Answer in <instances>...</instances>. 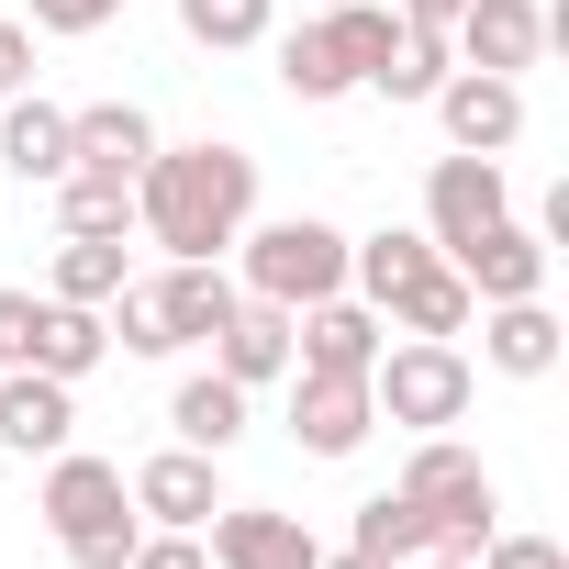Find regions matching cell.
I'll list each match as a JSON object with an SVG mask.
<instances>
[{
    "mask_svg": "<svg viewBox=\"0 0 569 569\" xmlns=\"http://www.w3.org/2000/svg\"><path fill=\"white\" fill-rule=\"evenodd\" d=\"M134 223L168 246V257H223L246 223H257V157L246 146H157L146 179H134Z\"/></svg>",
    "mask_w": 569,
    "mask_h": 569,
    "instance_id": "cell-1",
    "label": "cell"
},
{
    "mask_svg": "<svg viewBox=\"0 0 569 569\" xmlns=\"http://www.w3.org/2000/svg\"><path fill=\"white\" fill-rule=\"evenodd\" d=\"M34 513H46V536L68 547V569H123V558H134V536H146V513H134L123 469H112V458H90V447H57V458H46Z\"/></svg>",
    "mask_w": 569,
    "mask_h": 569,
    "instance_id": "cell-2",
    "label": "cell"
},
{
    "mask_svg": "<svg viewBox=\"0 0 569 569\" xmlns=\"http://www.w3.org/2000/svg\"><path fill=\"white\" fill-rule=\"evenodd\" d=\"M369 402H380V425H402V436H447V425H469L480 369L458 358V336H402V347H380Z\"/></svg>",
    "mask_w": 569,
    "mask_h": 569,
    "instance_id": "cell-3",
    "label": "cell"
},
{
    "mask_svg": "<svg viewBox=\"0 0 569 569\" xmlns=\"http://www.w3.org/2000/svg\"><path fill=\"white\" fill-rule=\"evenodd\" d=\"M246 257V302H279V313H302L325 291H347V234L325 212H279V223H246L234 234Z\"/></svg>",
    "mask_w": 569,
    "mask_h": 569,
    "instance_id": "cell-4",
    "label": "cell"
},
{
    "mask_svg": "<svg viewBox=\"0 0 569 569\" xmlns=\"http://www.w3.org/2000/svg\"><path fill=\"white\" fill-rule=\"evenodd\" d=\"M134 302H146L157 347L179 358V347H212L223 336V313L246 302V279H223V257H168L157 279H134Z\"/></svg>",
    "mask_w": 569,
    "mask_h": 569,
    "instance_id": "cell-5",
    "label": "cell"
},
{
    "mask_svg": "<svg viewBox=\"0 0 569 569\" xmlns=\"http://www.w3.org/2000/svg\"><path fill=\"white\" fill-rule=\"evenodd\" d=\"M569 23L547 12V0H469V12L447 23V46H458V68H491V79H525L547 46H558Z\"/></svg>",
    "mask_w": 569,
    "mask_h": 569,
    "instance_id": "cell-6",
    "label": "cell"
},
{
    "mask_svg": "<svg viewBox=\"0 0 569 569\" xmlns=\"http://www.w3.org/2000/svg\"><path fill=\"white\" fill-rule=\"evenodd\" d=\"M436 123H447L458 157H513V146H525V79L447 68V79H436Z\"/></svg>",
    "mask_w": 569,
    "mask_h": 569,
    "instance_id": "cell-7",
    "label": "cell"
},
{
    "mask_svg": "<svg viewBox=\"0 0 569 569\" xmlns=\"http://www.w3.org/2000/svg\"><path fill=\"white\" fill-rule=\"evenodd\" d=\"M369 425H380L369 380H347V369H291V447H302V458H358Z\"/></svg>",
    "mask_w": 569,
    "mask_h": 569,
    "instance_id": "cell-8",
    "label": "cell"
},
{
    "mask_svg": "<svg viewBox=\"0 0 569 569\" xmlns=\"http://www.w3.org/2000/svg\"><path fill=\"white\" fill-rule=\"evenodd\" d=\"M502 212H513L502 157H458V146H447V157L425 168V234H436V257H447V246H469V234H480V223H502Z\"/></svg>",
    "mask_w": 569,
    "mask_h": 569,
    "instance_id": "cell-9",
    "label": "cell"
},
{
    "mask_svg": "<svg viewBox=\"0 0 569 569\" xmlns=\"http://www.w3.org/2000/svg\"><path fill=\"white\" fill-rule=\"evenodd\" d=\"M447 268L469 279V302H536V291H547V234L502 212V223H480L469 246H447Z\"/></svg>",
    "mask_w": 569,
    "mask_h": 569,
    "instance_id": "cell-10",
    "label": "cell"
},
{
    "mask_svg": "<svg viewBox=\"0 0 569 569\" xmlns=\"http://www.w3.org/2000/svg\"><path fill=\"white\" fill-rule=\"evenodd\" d=\"M380 313L358 302V291H325V302H302L291 313V369H347V380H369L380 369Z\"/></svg>",
    "mask_w": 569,
    "mask_h": 569,
    "instance_id": "cell-11",
    "label": "cell"
},
{
    "mask_svg": "<svg viewBox=\"0 0 569 569\" xmlns=\"http://www.w3.org/2000/svg\"><path fill=\"white\" fill-rule=\"evenodd\" d=\"M123 491H134V513H146V525H179V536H201V525L223 513V458H201V447H168V458L123 469Z\"/></svg>",
    "mask_w": 569,
    "mask_h": 569,
    "instance_id": "cell-12",
    "label": "cell"
},
{
    "mask_svg": "<svg viewBox=\"0 0 569 569\" xmlns=\"http://www.w3.org/2000/svg\"><path fill=\"white\" fill-rule=\"evenodd\" d=\"M313 525L279 513V502H223L212 513V569H313Z\"/></svg>",
    "mask_w": 569,
    "mask_h": 569,
    "instance_id": "cell-13",
    "label": "cell"
},
{
    "mask_svg": "<svg viewBox=\"0 0 569 569\" xmlns=\"http://www.w3.org/2000/svg\"><path fill=\"white\" fill-rule=\"evenodd\" d=\"M68 436H79V380L0 369V447H12V458H57Z\"/></svg>",
    "mask_w": 569,
    "mask_h": 569,
    "instance_id": "cell-14",
    "label": "cell"
},
{
    "mask_svg": "<svg viewBox=\"0 0 569 569\" xmlns=\"http://www.w3.org/2000/svg\"><path fill=\"white\" fill-rule=\"evenodd\" d=\"M0 168H12L23 190H34V179L57 190V179L79 168V146H68V112H57V101H34V90H12V101H0Z\"/></svg>",
    "mask_w": 569,
    "mask_h": 569,
    "instance_id": "cell-15",
    "label": "cell"
},
{
    "mask_svg": "<svg viewBox=\"0 0 569 569\" xmlns=\"http://www.w3.org/2000/svg\"><path fill=\"white\" fill-rule=\"evenodd\" d=\"M469 325H480V358H491L502 380H547V369H558V313H547V291H536V302H480Z\"/></svg>",
    "mask_w": 569,
    "mask_h": 569,
    "instance_id": "cell-16",
    "label": "cell"
},
{
    "mask_svg": "<svg viewBox=\"0 0 569 569\" xmlns=\"http://www.w3.org/2000/svg\"><path fill=\"white\" fill-rule=\"evenodd\" d=\"M246 402H257L246 380L190 369V380H179V402H168V436H179V447H201V458H234V447H246Z\"/></svg>",
    "mask_w": 569,
    "mask_h": 569,
    "instance_id": "cell-17",
    "label": "cell"
},
{
    "mask_svg": "<svg viewBox=\"0 0 569 569\" xmlns=\"http://www.w3.org/2000/svg\"><path fill=\"white\" fill-rule=\"evenodd\" d=\"M212 369H223V380H246V391L291 380V313H279V302H234V313H223V336H212Z\"/></svg>",
    "mask_w": 569,
    "mask_h": 569,
    "instance_id": "cell-18",
    "label": "cell"
},
{
    "mask_svg": "<svg viewBox=\"0 0 569 569\" xmlns=\"http://www.w3.org/2000/svg\"><path fill=\"white\" fill-rule=\"evenodd\" d=\"M112 358V325L90 313V302H34V347H23V369H46V380H90Z\"/></svg>",
    "mask_w": 569,
    "mask_h": 569,
    "instance_id": "cell-19",
    "label": "cell"
},
{
    "mask_svg": "<svg viewBox=\"0 0 569 569\" xmlns=\"http://www.w3.org/2000/svg\"><path fill=\"white\" fill-rule=\"evenodd\" d=\"M68 146H79V168L146 179V157H157V123H146L134 101H90V112H68Z\"/></svg>",
    "mask_w": 569,
    "mask_h": 569,
    "instance_id": "cell-20",
    "label": "cell"
},
{
    "mask_svg": "<svg viewBox=\"0 0 569 569\" xmlns=\"http://www.w3.org/2000/svg\"><path fill=\"white\" fill-rule=\"evenodd\" d=\"M469 313H480V302H469V279H458L447 257H436V268H413L402 291L380 302V325H402V336H469Z\"/></svg>",
    "mask_w": 569,
    "mask_h": 569,
    "instance_id": "cell-21",
    "label": "cell"
},
{
    "mask_svg": "<svg viewBox=\"0 0 569 569\" xmlns=\"http://www.w3.org/2000/svg\"><path fill=\"white\" fill-rule=\"evenodd\" d=\"M391 491H413L425 513H447V502H469V491H502V480H491V469H480L458 436H413V458H402V480H391Z\"/></svg>",
    "mask_w": 569,
    "mask_h": 569,
    "instance_id": "cell-22",
    "label": "cell"
},
{
    "mask_svg": "<svg viewBox=\"0 0 569 569\" xmlns=\"http://www.w3.org/2000/svg\"><path fill=\"white\" fill-rule=\"evenodd\" d=\"M123 279H134V268H123V234H57L46 302H90V313H101V302L123 291Z\"/></svg>",
    "mask_w": 569,
    "mask_h": 569,
    "instance_id": "cell-23",
    "label": "cell"
},
{
    "mask_svg": "<svg viewBox=\"0 0 569 569\" xmlns=\"http://www.w3.org/2000/svg\"><path fill=\"white\" fill-rule=\"evenodd\" d=\"M347 547H358V558H380V569H413V558L436 547V525H425V502H413V491H369Z\"/></svg>",
    "mask_w": 569,
    "mask_h": 569,
    "instance_id": "cell-24",
    "label": "cell"
},
{
    "mask_svg": "<svg viewBox=\"0 0 569 569\" xmlns=\"http://www.w3.org/2000/svg\"><path fill=\"white\" fill-rule=\"evenodd\" d=\"M447 68H458V46H447L436 23H402V34H391V57L369 68V90H380V101H436V79H447Z\"/></svg>",
    "mask_w": 569,
    "mask_h": 569,
    "instance_id": "cell-25",
    "label": "cell"
},
{
    "mask_svg": "<svg viewBox=\"0 0 569 569\" xmlns=\"http://www.w3.org/2000/svg\"><path fill=\"white\" fill-rule=\"evenodd\" d=\"M57 223H68V234H134V179L68 168V179H57Z\"/></svg>",
    "mask_w": 569,
    "mask_h": 569,
    "instance_id": "cell-26",
    "label": "cell"
},
{
    "mask_svg": "<svg viewBox=\"0 0 569 569\" xmlns=\"http://www.w3.org/2000/svg\"><path fill=\"white\" fill-rule=\"evenodd\" d=\"M268 23H279V0H179V34H190V46H212V57L268 46Z\"/></svg>",
    "mask_w": 569,
    "mask_h": 569,
    "instance_id": "cell-27",
    "label": "cell"
},
{
    "mask_svg": "<svg viewBox=\"0 0 569 569\" xmlns=\"http://www.w3.org/2000/svg\"><path fill=\"white\" fill-rule=\"evenodd\" d=\"M279 90H291V101H347V90H358V79H347V57L325 46V23L279 34Z\"/></svg>",
    "mask_w": 569,
    "mask_h": 569,
    "instance_id": "cell-28",
    "label": "cell"
},
{
    "mask_svg": "<svg viewBox=\"0 0 569 569\" xmlns=\"http://www.w3.org/2000/svg\"><path fill=\"white\" fill-rule=\"evenodd\" d=\"M469 569H569V547H558V536H502V525H491V547H480Z\"/></svg>",
    "mask_w": 569,
    "mask_h": 569,
    "instance_id": "cell-29",
    "label": "cell"
},
{
    "mask_svg": "<svg viewBox=\"0 0 569 569\" xmlns=\"http://www.w3.org/2000/svg\"><path fill=\"white\" fill-rule=\"evenodd\" d=\"M123 569H212V558H201V536H179V525H146Z\"/></svg>",
    "mask_w": 569,
    "mask_h": 569,
    "instance_id": "cell-30",
    "label": "cell"
},
{
    "mask_svg": "<svg viewBox=\"0 0 569 569\" xmlns=\"http://www.w3.org/2000/svg\"><path fill=\"white\" fill-rule=\"evenodd\" d=\"M123 23V0H34V34H101Z\"/></svg>",
    "mask_w": 569,
    "mask_h": 569,
    "instance_id": "cell-31",
    "label": "cell"
},
{
    "mask_svg": "<svg viewBox=\"0 0 569 569\" xmlns=\"http://www.w3.org/2000/svg\"><path fill=\"white\" fill-rule=\"evenodd\" d=\"M34 302H46V291H0V369H23V347H34Z\"/></svg>",
    "mask_w": 569,
    "mask_h": 569,
    "instance_id": "cell-32",
    "label": "cell"
},
{
    "mask_svg": "<svg viewBox=\"0 0 569 569\" xmlns=\"http://www.w3.org/2000/svg\"><path fill=\"white\" fill-rule=\"evenodd\" d=\"M34 90V23H0V101Z\"/></svg>",
    "mask_w": 569,
    "mask_h": 569,
    "instance_id": "cell-33",
    "label": "cell"
},
{
    "mask_svg": "<svg viewBox=\"0 0 569 569\" xmlns=\"http://www.w3.org/2000/svg\"><path fill=\"white\" fill-rule=\"evenodd\" d=\"M391 12H402V23H436V34H447V23L469 12V0H391Z\"/></svg>",
    "mask_w": 569,
    "mask_h": 569,
    "instance_id": "cell-34",
    "label": "cell"
},
{
    "mask_svg": "<svg viewBox=\"0 0 569 569\" xmlns=\"http://www.w3.org/2000/svg\"><path fill=\"white\" fill-rule=\"evenodd\" d=\"M313 569H380V558H358V547H347V558H313Z\"/></svg>",
    "mask_w": 569,
    "mask_h": 569,
    "instance_id": "cell-35",
    "label": "cell"
},
{
    "mask_svg": "<svg viewBox=\"0 0 569 569\" xmlns=\"http://www.w3.org/2000/svg\"><path fill=\"white\" fill-rule=\"evenodd\" d=\"M413 569H469V558H413Z\"/></svg>",
    "mask_w": 569,
    "mask_h": 569,
    "instance_id": "cell-36",
    "label": "cell"
}]
</instances>
